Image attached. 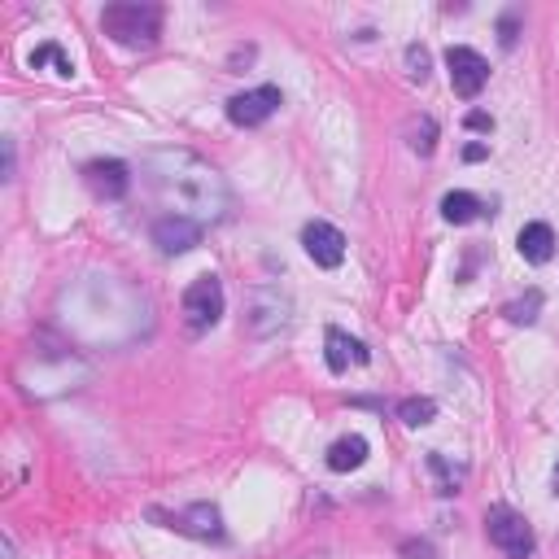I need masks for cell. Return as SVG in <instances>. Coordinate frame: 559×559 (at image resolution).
I'll list each match as a JSON object with an SVG mask.
<instances>
[{
    "mask_svg": "<svg viewBox=\"0 0 559 559\" xmlns=\"http://www.w3.org/2000/svg\"><path fill=\"white\" fill-rule=\"evenodd\" d=\"M145 184L166 214L193 219L201 228L228 214V184L193 149H153L145 158Z\"/></svg>",
    "mask_w": 559,
    "mask_h": 559,
    "instance_id": "6da1fadb",
    "label": "cell"
},
{
    "mask_svg": "<svg viewBox=\"0 0 559 559\" xmlns=\"http://www.w3.org/2000/svg\"><path fill=\"white\" fill-rule=\"evenodd\" d=\"M101 31L114 44H127V49H149L162 35V9L158 5H110L101 14Z\"/></svg>",
    "mask_w": 559,
    "mask_h": 559,
    "instance_id": "7a4b0ae2",
    "label": "cell"
},
{
    "mask_svg": "<svg viewBox=\"0 0 559 559\" xmlns=\"http://www.w3.org/2000/svg\"><path fill=\"white\" fill-rule=\"evenodd\" d=\"M485 533H490V542L503 555H511V559L533 555V529H529V520L520 516V511L490 507V511H485Z\"/></svg>",
    "mask_w": 559,
    "mask_h": 559,
    "instance_id": "3957f363",
    "label": "cell"
},
{
    "mask_svg": "<svg viewBox=\"0 0 559 559\" xmlns=\"http://www.w3.org/2000/svg\"><path fill=\"white\" fill-rule=\"evenodd\" d=\"M219 315H223V284H219V276H197L184 289V324H188V332L214 328L219 324Z\"/></svg>",
    "mask_w": 559,
    "mask_h": 559,
    "instance_id": "277c9868",
    "label": "cell"
},
{
    "mask_svg": "<svg viewBox=\"0 0 559 559\" xmlns=\"http://www.w3.org/2000/svg\"><path fill=\"white\" fill-rule=\"evenodd\" d=\"M446 70H450V88H455V97L472 101L481 97V88L490 83V62L468 49V44H455V49H446Z\"/></svg>",
    "mask_w": 559,
    "mask_h": 559,
    "instance_id": "5b68a950",
    "label": "cell"
},
{
    "mask_svg": "<svg viewBox=\"0 0 559 559\" xmlns=\"http://www.w3.org/2000/svg\"><path fill=\"white\" fill-rule=\"evenodd\" d=\"M284 324H289V297L280 289H271V284L254 289V297H249V332L254 337H271Z\"/></svg>",
    "mask_w": 559,
    "mask_h": 559,
    "instance_id": "8992f818",
    "label": "cell"
},
{
    "mask_svg": "<svg viewBox=\"0 0 559 559\" xmlns=\"http://www.w3.org/2000/svg\"><path fill=\"white\" fill-rule=\"evenodd\" d=\"M280 105H284L280 88L263 83V88H249V92H241V97H232L228 101V118H232L236 127H258V123H267V118L276 114Z\"/></svg>",
    "mask_w": 559,
    "mask_h": 559,
    "instance_id": "52a82bcc",
    "label": "cell"
},
{
    "mask_svg": "<svg viewBox=\"0 0 559 559\" xmlns=\"http://www.w3.org/2000/svg\"><path fill=\"white\" fill-rule=\"evenodd\" d=\"M302 245H306V254L315 258V267H341V258H346V236L332 228V223H324V219L306 223Z\"/></svg>",
    "mask_w": 559,
    "mask_h": 559,
    "instance_id": "ba28073f",
    "label": "cell"
},
{
    "mask_svg": "<svg viewBox=\"0 0 559 559\" xmlns=\"http://www.w3.org/2000/svg\"><path fill=\"white\" fill-rule=\"evenodd\" d=\"M153 245H158L162 254H188V249L201 245V223L180 219V214H162V219L153 223Z\"/></svg>",
    "mask_w": 559,
    "mask_h": 559,
    "instance_id": "9c48e42d",
    "label": "cell"
},
{
    "mask_svg": "<svg viewBox=\"0 0 559 559\" xmlns=\"http://www.w3.org/2000/svg\"><path fill=\"white\" fill-rule=\"evenodd\" d=\"M83 180H88V188L97 197L118 201L127 193V184H132V171H127V162H118V158H97V162L83 166Z\"/></svg>",
    "mask_w": 559,
    "mask_h": 559,
    "instance_id": "30bf717a",
    "label": "cell"
},
{
    "mask_svg": "<svg viewBox=\"0 0 559 559\" xmlns=\"http://www.w3.org/2000/svg\"><path fill=\"white\" fill-rule=\"evenodd\" d=\"M166 529L193 533V538H214V542L223 538V520H219V507H210V503H193V507H184L180 516H171V525H166Z\"/></svg>",
    "mask_w": 559,
    "mask_h": 559,
    "instance_id": "8fae6325",
    "label": "cell"
},
{
    "mask_svg": "<svg viewBox=\"0 0 559 559\" xmlns=\"http://www.w3.org/2000/svg\"><path fill=\"white\" fill-rule=\"evenodd\" d=\"M516 249H520V258L533 267H542V263H551L555 258V232H551V223H525L516 236Z\"/></svg>",
    "mask_w": 559,
    "mask_h": 559,
    "instance_id": "7c38bea8",
    "label": "cell"
},
{
    "mask_svg": "<svg viewBox=\"0 0 559 559\" xmlns=\"http://www.w3.org/2000/svg\"><path fill=\"white\" fill-rule=\"evenodd\" d=\"M324 346H328V367L337 376L350 372V363H367V346H363V341H354L350 332H341V328H328Z\"/></svg>",
    "mask_w": 559,
    "mask_h": 559,
    "instance_id": "4fadbf2b",
    "label": "cell"
},
{
    "mask_svg": "<svg viewBox=\"0 0 559 559\" xmlns=\"http://www.w3.org/2000/svg\"><path fill=\"white\" fill-rule=\"evenodd\" d=\"M363 463H367V437H359V433H346L328 446L332 472H354V468H363Z\"/></svg>",
    "mask_w": 559,
    "mask_h": 559,
    "instance_id": "5bb4252c",
    "label": "cell"
},
{
    "mask_svg": "<svg viewBox=\"0 0 559 559\" xmlns=\"http://www.w3.org/2000/svg\"><path fill=\"white\" fill-rule=\"evenodd\" d=\"M481 214V197L463 193V188H455V193L442 197V219L446 223H472Z\"/></svg>",
    "mask_w": 559,
    "mask_h": 559,
    "instance_id": "9a60e30c",
    "label": "cell"
},
{
    "mask_svg": "<svg viewBox=\"0 0 559 559\" xmlns=\"http://www.w3.org/2000/svg\"><path fill=\"white\" fill-rule=\"evenodd\" d=\"M27 66L31 70H40V66H57V75H75V62H70V57L57 49V44H40V49H35L31 57H27Z\"/></svg>",
    "mask_w": 559,
    "mask_h": 559,
    "instance_id": "2e32d148",
    "label": "cell"
},
{
    "mask_svg": "<svg viewBox=\"0 0 559 559\" xmlns=\"http://www.w3.org/2000/svg\"><path fill=\"white\" fill-rule=\"evenodd\" d=\"M402 415V424H411V428H424V424H433V415H437V402L433 398H407L398 407Z\"/></svg>",
    "mask_w": 559,
    "mask_h": 559,
    "instance_id": "e0dca14e",
    "label": "cell"
},
{
    "mask_svg": "<svg viewBox=\"0 0 559 559\" xmlns=\"http://www.w3.org/2000/svg\"><path fill=\"white\" fill-rule=\"evenodd\" d=\"M538 306H542V293H529L525 302H511L507 306V319H511V324H533V319H538V315H533Z\"/></svg>",
    "mask_w": 559,
    "mask_h": 559,
    "instance_id": "ac0fdd59",
    "label": "cell"
},
{
    "mask_svg": "<svg viewBox=\"0 0 559 559\" xmlns=\"http://www.w3.org/2000/svg\"><path fill=\"white\" fill-rule=\"evenodd\" d=\"M433 136H437V132H433V123L424 118V123L411 132V149H415V153H424V158H428V153H433Z\"/></svg>",
    "mask_w": 559,
    "mask_h": 559,
    "instance_id": "d6986e66",
    "label": "cell"
},
{
    "mask_svg": "<svg viewBox=\"0 0 559 559\" xmlns=\"http://www.w3.org/2000/svg\"><path fill=\"white\" fill-rule=\"evenodd\" d=\"M407 66H411V79H428V49H420V44H411L407 49Z\"/></svg>",
    "mask_w": 559,
    "mask_h": 559,
    "instance_id": "ffe728a7",
    "label": "cell"
},
{
    "mask_svg": "<svg viewBox=\"0 0 559 559\" xmlns=\"http://www.w3.org/2000/svg\"><path fill=\"white\" fill-rule=\"evenodd\" d=\"M498 44H503V49H516V14H507L498 22Z\"/></svg>",
    "mask_w": 559,
    "mask_h": 559,
    "instance_id": "44dd1931",
    "label": "cell"
},
{
    "mask_svg": "<svg viewBox=\"0 0 559 559\" xmlns=\"http://www.w3.org/2000/svg\"><path fill=\"white\" fill-rule=\"evenodd\" d=\"M463 123H468V132H494V118L485 114V110H472Z\"/></svg>",
    "mask_w": 559,
    "mask_h": 559,
    "instance_id": "7402d4cb",
    "label": "cell"
},
{
    "mask_svg": "<svg viewBox=\"0 0 559 559\" xmlns=\"http://www.w3.org/2000/svg\"><path fill=\"white\" fill-rule=\"evenodd\" d=\"M485 153H490V149H485V145H468V149H463V158H468V162H481Z\"/></svg>",
    "mask_w": 559,
    "mask_h": 559,
    "instance_id": "603a6c76",
    "label": "cell"
},
{
    "mask_svg": "<svg viewBox=\"0 0 559 559\" xmlns=\"http://www.w3.org/2000/svg\"><path fill=\"white\" fill-rule=\"evenodd\" d=\"M555 494H559V463H555Z\"/></svg>",
    "mask_w": 559,
    "mask_h": 559,
    "instance_id": "cb8c5ba5",
    "label": "cell"
}]
</instances>
